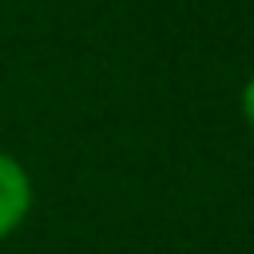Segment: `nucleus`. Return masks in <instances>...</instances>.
I'll use <instances>...</instances> for the list:
<instances>
[{
  "label": "nucleus",
  "mask_w": 254,
  "mask_h": 254,
  "mask_svg": "<svg viewBox=\"0 0 254 254\" xmlns=\"http://www.w3.org/2000/svg\"><path fill=\"white\" fill-rule=\"evenodd\" d=\"M242 119L254 127V75H250L246 87H242Z\"/></svg>",
  "instance_id": "nucleus-2"
},
{
  "label": "nucleus",
  "mask_w": 254,
  "mask_h": 254,
  "mask_svg": "<svg viewBox=\"0 0 254 254\" xmlns=\"http://www.w3.org/2000/svg\"><path fill=\"white\" fill-rule=\"evenodd\" d=\"M32 175L20 159L0 151V242L12 238L32 214Z\"/></svg>",
  "instance_id": "nucleus-1"
}]
</instances>
